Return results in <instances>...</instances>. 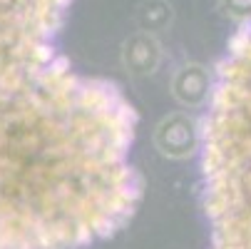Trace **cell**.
Here are the masks:
<instances>
[{"label":"cell","instance_id":"cell-2","mask_svg":"<svg viewBox=\"0 0 251 249\" xmlns=\"http://www.w3.org/2000/svg\"><path fill=\"white\" fill-rule=\"evenodd\" d=\"M199 147L209 249H251V20L217 67Z\"/></svg>","mask_w":251,"mask_h":249},{"label":"cell","instance_id":"cell-1","mask_svg":"<svg viewBox=\"0 0 251 249\" xmlns=\"http://www.w3.org/2000/svg\"><path fill=\"white\" fill-rule=\"evenodd\" d=\"M70 3L0 0V249H87L142 199L137 112L62 53Z\"/></svg>","mask_w":251,"mask_h":249}]
</instances>
